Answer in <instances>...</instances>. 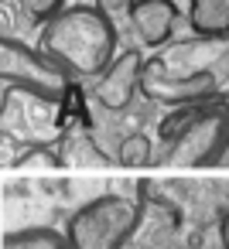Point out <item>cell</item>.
Instances as JSON below:
<instances>
[{"instance_id":"6da1fadb","label":"cell","mask_w":229,"mask_h":249,"mask_svg":"<svg viewBox=\"0 0 229 249\" xmlns=\"http://www.w3.org/2000/svg\"><path fill=\"white\" fill-rule=\"evenodd\" d=\"M140 92L171 109L229 96V38H198L164 48L147 62Z\"/></svg>"},{"instance_id":"8fae6325","label":"cell","mask_w":229,"mask_h":249,"mask_svg":"<svg viewBox=\"0 0 229 249\" xmlns=\"http://www.w3.org/2000/svg\"><path fill=\"white\" fill-rule=\"evenodd\" d=\"M154 160H157V140H151L140 130L120 137V143H116V164L144 167V164H154Z\"/></svg>"},{"instance_id":"7c38bea8","label":"cell","mask_w":229,"mask_h":249,"mask_svg":"<svg viewBox=\"0 0 229 249\" xmlns=\"http://www.w3.org/2000/svg\"><path fill=\"white\" fill-rule=\"evenodd\" d=\"M14 4H21V11H24L35 24H48L55 14L65 11V0H14Z\"/></svg>"},{"instance_id":"5b68a950","label":"cell","mask_w":229,"mask_h":249,"mask_svg":"<svg viewBox=\"0 0 229 249\" xmlns=\"http://www.w3.org/2000/svg\"><path fill=\"white\" fill-rule=\"evenodd\" d=\"M0 79L4 86H18L28 92H41L52 99H65L76 86L41 48H31L18 38H0Z\"/></svg>"},{"instance_id":"7a4b0ae2","label":"cell","mask_w":229,"mask_h":249,"mask_svg":"<svg viewBox=\"0 0 229 249\" xmlns=\"http://www.w3.org/2000/svg\"><path fill=\"white\" fill-rule=\"evenodd\" d=\"M38 48L72 79H99L113 62L120 48L116 24L96 7V4H72L62 14H55L48 24H41Z\"/></svg>"},{"instance_id":"277c9868","label":"cell","mask_w":229,"mask_h":249,"mask_svg":"<svg viewBox=\"0 0 229 249\" xmlns=\"http://www.w3.org/2000/svg\"><path fill=\"white\" fill-rule=\"evenodd\" d=\"M140 222H144L140 195L106 191L82 201L69 215L65 239L72 249H123L137 235Z\"/></svg>"},{"instance_id":"4fadbf2b","label":"cell","mask_w":229,"mask_h":249,"mask_svg":"<svg viewBox=\"0 0 229 249\" xmlns=\"http://www.w3.org/2000/svg\"><path fill=\"white\" fill-rule=\"evenodd\" d=\"M93 4H96V7H99V11L113 21V24H116L120 18H127V21H130V14H134V4H137V0H93Z\"/></svg>"},{"instance_id":"9c48e42d","label":"cell","mask_w":229,"mask_h":249,"mask_svg":"<svg viewBox=\"0 0 229 249\" xmlns=\"http://www.w3.org/2000/svg\"><path fill=\"white\" fill-rule=\"evenodd\" d=\"M188 24L198 38H229V0H188Z\"/></svg>"},{"instance_id":"52a82bcc","label":"cell","mask_w":229,"mask_h":249,"mask_svg":"<svg viewBox=\"0 0 229 249\" xmlns=\"http://www.w3.org/2000/svg\"><path fill=\"white\" fill-rule=\"evenodd\" d=\"M178 24V4L174 0H137L134 14H130V28L140 38L144 48H164L174 35Z\"/></svg>"},{"instance_id":"30bf717a","label":"cell","mask_w":229,"mask_h":249,"mask_svg":"<svg viewBox=\"0 0 229 249\" xmlns=\"http://www.w3.org/2000/svg\"><path fill=\"white\" fill-rule=\"evenodd\" d=\"M4 249H72L65 232L48 229V225H28V229H14L4 239Z\"/></svg>"},{"instance_id":"3957f363","label":"cell","mask_w":229,"mask_h":249,"mask_svg":"<svg viewBox=\"0 0 229 249\" xmlns=\"http://www.w3.org/2000/svg\"><path fill=\"white\" fill-rule=\"evenodd\" d=\"M229 150V96L188 103L157 123V157L168 164H212Z\"/></svg>"},{"instance_id":"8992f818","label":"cell","mask_w":229,"mask_h":249,"mask_svg":"<svg viewBox=\"0 0 229 249\" xmlns=\"http://www.w3.org/2000/svg\"><path fill=\"white\" fill-rule=\"evenodd\" d=\"M144 69H147L144 52H137V48L120 52L116 62L93 82V92H89L93 103L103 106L106 113H123L134 103V96L144 89Z\"/></svg>"},{"instance_id":"ba28073f","label":"cell","mask_w":229,"mask_h":249,"mask_svg":"<svg viewBox=\"0 0 229 249\" xmlns=\"http://www.w3.org/2000/svg\"><path fill=\"white\" fill-rule=\"evenodd\" d=\"M181 249H229V198L222 205H212L188 225Z\"/></svg>"}]
</instances>
